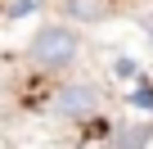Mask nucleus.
Returning a JSON list of instances; mask_svg holds the SVG:
<instances>
[{
    "mask_svg": "<svg viewBox=\"0 0 153 149\" xmlns=\"http://www.w3.org/2000/svg\"><path fill=\"white\" fill-rule=\"evenodd\" d=\"M76 32L72 27H41L36 32V41H32V63L41 68V72H59V68H68L72 59H76Z\"/></svg>",
    "mask_w": 153,
    "mask_h": 149,
    "instance_id": "obj_1",
    "label": "nucleus"
},
{
    "mask_svg": "<svg viewBox=\"0 0 153 149\" xmlns=\"http://www.w3.org/2000/svg\"><path fill=\"white\" fill-rule=\"evenodd\" d=\"M54 109L63 118H90L99 109V95H95V86H63L59 100H54Z\"/></svg>",
    "mask_w": 153,
    "mask_h": 149,
    "instance_id": "obj_2",
    "label": "nucleus"
},
{
    "mask_svg": "<svg viewBox=\"0 0 153 149\" xmlns=\"http://www.w3.org/2000/svg\"><path fill=\"white\" fill-rule=\"evenodd\" d=\"M63 5H68V14L76 23H99V18H108L113 0H63Z\"/></svg>",
    "mask_w": 153,
    "mask_h": 149,
    "instance_id": "obj_3",
    "label": "nucleus"
},
{
    "mask_svg": "<svg viewBox=\"0 0 153 149\" xmlns=\"http://www.w3.org/2000/svg\"><path fill=\"white\" fill-rule=\"evenodd\" d=\"M36 5H41V0H14V5H9V18H27Z\"/></svg>",
    "mask_w": 153,
    "mask_h": 149,
    "instance_id": "obj_4",
    "label": "nucleus"
},
{
    "mask_svg": "<svg viewBox=\"0 0 153 149\" xmlns=\"http://www.w3.org/2000/svg\"><path fill=\"white\" fill-rule=\"evenodd\" d=\"M113 72H117V77H135V63H131V59H117Z\"/></svg>",
    "mask_w": 153,
    "mask_h": 149,
    "instance_id": "obj_5",
    "label": "nucleus"
},
{
    "mask_svg": "<svg viewBox=\"0 0 153 149\" xmlns=\"http://www.w3.org/2000/svg\"><path fill=\"white\" fill-rule=\"evenodd\" d=\"M149 45H153V32H149Z\"/></svg>",
    "mask_w": 153,
    "mask_h": 149,
    "instance_id": "obj_6",
    "label": "nucleus"
},
{
    "mask_svg": "<svg viewBox=\"0 0 153 149\" xmlns=\"http://www.w3.org/2000/svg\"><path fill=\"white\" fill-rule=\"evenodd\" d=\"M0 149H5V140H0Z\"/></svg>",
    "mask_w": 153,
    "mask_h": 149,
    "instance_id": "obj_7",
    "label": "nucleus"
}]
</instances>
